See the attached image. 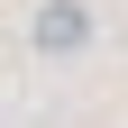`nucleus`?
<instances>
[{
    "mask_svg": "<svg viewBox=\"0 0 128 128\" xmlns=\"http://www.w3.org/2000/svg\"><path fill=\"white\" fill-rule=\"evenodd\" d=\"M82 37H92V9L82 0H46L37 9V55H73Z\"/></svg>",
    "mask_w": 128,
    "mask_h": 128,
    "instance_id": "f257e3e1",
    "label": "nucleus"
}]
</instances>
